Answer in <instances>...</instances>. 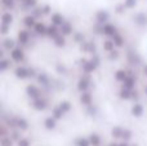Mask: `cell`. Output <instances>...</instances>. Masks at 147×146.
Here are the masks:
<instances>
[{"label":"cell","mask_w":147,"mask_h":146,"mask_svg":"<svg viewBox=\"0 0 147 146\" xmlns=\"http://www.w3.org/2000/svg\"><path fill=\"white\" fill-rule=\"evenodd\" d=\"M80 65H81V67H83V70L86 72V74H89V72H93L94 70H96V67H97V65L94 64L92 59H81L80 61Z\"/></svg>","instance_id":"1"},{"label":"cell","mask_w":147,"mask_h":146,"mask_svg":"<svg viewBox=\"0 0 147 146\" xmlns=\"http://www.w3.org/2000/svg\"><path fill=\"white\" fill-rule=\"evenodd\" d=\"M10 58L14 62H22L25 59V54L21 48H14L10 51Z\"/></svg>","instance_id":"2"},{"label":"cell","mask_w":147,"mask_h":146,"mask_svg":"<svg viewBox=\"0 0 147 146\" xmlns=\"http://www.w3.org/2000/svg\"><path fill=\"white\" fill-rule=\"evenodd\" d=\"M89 84H90V78H89V75H85V76H83L79 80L78 89L80 91V92H86V89L89 88Z\"/></svg>","instance_id":"3"},{"label":"cell","mask_w":147,"mask_h":146,"mask_svg":"<svg viewBox=\"0 0 147 146\" xmlns=\"http://www.w3.org/2000/svg\"><path fill=\"white\" fill-rule=\"evenodd\" d=\"M26 93H27V96L30 98H32V100H36V98L40 97V91H39V88L32 84L26 88Z\"/></svg>","instance_id":"4"},{"label":"cell","mask_w":147,"mask_h":146,"mask_svg":"<svg viewBox=\"0 0 147 146\" xmlns=\"http://www.w3.org/2000/svg\"><path fill=\"white\" fill-rule=\"evenodd\" d=\"M47 106H48V101L47 100H43V98H36V100H34L32 102V107L35 109V110L38 111H41V110H45Z\"/></svg>","instance_id":"5"},{"label":"cell","mask_w":147,"mask_h":146,"mask_svg":"<svg viewBox=\"0 0 147 146\" xmlns=\"http://www.w3.org/2000/svg\"><path fill=\"white\" fill-rule=\"evenodd\" d=\"M14 72H16V76L20 78V79H26V78L30 76V70L26 69V67H23V66L17 67Z\"/></svg>","instance_id":"6"},{"label":"cell","mask_w":147,"mask_h":146,"mask_svg":"<svg viewBox=\"0 0 147 146\" xmlns=\"http://www.w3.org/2000/svg\"><path fill=\"white\" fill-rule=\"evenodd\" d=\"M103 34L107 36H114L117 34V30L114 25H110V23H105L103 25Z\"/></svg>","instance_id":"7"},{"label":"cell","mask_w":147,"mask_h":146,"mask_svg":"<svg viewBox=\"0 0 147 146\" xmlns=\"http://www.w3.org/2000/svg\"><path fill=\"white\" fill-rule=\"evenodd\" d=\"M134 83H136V76H133V75H128L127 79L123 82V87L132 91L133 88H134Z\"/></svg>","instance_id":"8"},{"label":"cell","mask_w":147,"mask_h":146,"mask_svg":"<svg viewBox=\"0 0 147 146\" xmlns=\"http://www.w3.org/2000/svg\"><path fill=\"white\" fill-rule=\"evenodd\" d=\"M35 32L38 34V35H47V31H48V27H47L45 25H44V23H41V22H38L35 25Z\"/></svg>","instance_id":"9"},{"label":"cell","mask_w":147,"mask_h":146,"mask_svg":"<svg viewBox=\"0 0 147 146\" xmlns=\"http://www.w3.org/2000/svg\"><path fill=\"white\" fill-rule=\"evenodd\" d=\"M28 39H30V35H28L27 31L21 30L20 32H18V41H20L21 44H27Z\"/></svg>","instance_id":"10"},{"label":"cell","mask_w":147,"mask_h":146,"mask_svg":"<svg viewBox=\"0 0 147 146\" xmlns=\"http://www.w3.org/2000/svg\"><path fill=\"white\" fill-rule=\"evenodd\" d=\"M52 22L56 26H62L65 23V20H63V17H62V14L54 13V14H52Z\"/></svg>","instance_id":"11"},{"label":"cell","mask_w":147,"mask_h":146,"mask_svg":"<svg viewBox=\"0 0 147 146\" xmlns=\"http://www.w3.org/2000/svg\"><path fill=\"white\" fill-rule=\"evenodd\" d=\"M80 101L83 105H86L89 106L92 103V95L88 92H81V96H80Z\"/></svg>","instance_id":"12"},{"label":"cell","mask_w":147,"mask_h":146,"mask_svg":"<svg viewBox=\"0 0 147 146\" xmlns=\"http://www.w3.org/2000/svg\"><path fill=\"white\" fill-rule=\"evenodd\" d=\"M23 22H25V25L27 26V27H35L36 25V18L34 17V16H26L25 18H23Z\"/></svg>","instance_id":"13"},{"label":"cell","mask_w":147,"mask_h":146,"mask_svg":"<svg viewBox=\"0 0 147 146\" xmlns=\"http://www.w3.org/2000/svg\"><path fill=\"white\" fill-rule=\"evenodd\" d=\"M59 32H61V31H58L57 26H56V25H53V26H49V27H48V31H47V35H48L49 38L54 39L57 35H58Z\"/></svg>","instance_id":"14"},{"label":"cell","mask_w":147,"mask_h":146,"mask_svg":"<svg viewBox=\"0 0 147 146\" xmlns=\"http://www.w3.org/2000/svg\"><path fill=\"white\" fill-rule=\"evenodd\" d=\"M107 20H109V14H107L106 12H98L97 13V22H98L99 25L106 23Z\"/></svg>","instance_id":"15"},{"label":"cell","mask_w":147,"mask_h":146,"mask_svg":"<svg viewBox=\"0 0 147 146\" xmlns=\"http://www.w3.org/2000/svg\"><path fill=\"white\" fill-rule=\"evenodd\" d=\"M44 126H45L47 129H53L54 127H56V118H54V116L47 118L45 122H44Z\"/></svg>","instance_id":"16"},{"label":"cell","mask_w":147,"mask_h":146,"mask_svg":"<svg viewBox=\"0 0 147 146\" xmlns=\"http://www.w3.org/2000/svg\"><path fill=\"white\" fill-rule=\"evenodd\" d=\"M61 34H63V35H70V34L72 32V26L70 25L69 22H65L63 25L61 26Z\"/></svg>","instance_id":"17"},{"label":"cell","mask_w":147,"mask_h":146,"mask_svg":"<svg viewBox=\"0 0 147 146\" xmlns=\"http://www.w3.org/2000/svg\"><path fill=\"white\" fill-rule=\"evenodd\" d=\"M132 114L134 116H141L143 114V106L140 105V103H136L132 107Z\"/></svg>","instance_id":"18"},{"label":"cell","mask_w":147,"mask_h":146,"mask_svg":"<svg viewBox=\"0 0 147 146\" xmlns=\"http://www.w3.org/2000/svg\"><path fill=\"white\" fill-rule=\"evenodd\" d=\"M14 40L13 39H5L4 41H3V47H4V49H7V51H12V49H14Z\"/></svg>","instance_id":"19"},{"label":"cell","mask_w":147,"mask_h":146,"mask_svg":"<svg viewBox=\"0 0 147 146\" xmlns=\"http://www.w3.org/2000/svg\"><path fill=\"white\" fill-rule=\"evenodd\" d=\"M120 98H123V100H129V98H132V92H130V89L123 87L121 91H120Z\"/></svg>","instance_id":"20"},{"label":"cell","mask_w":147,"mask_h":146,"mask_svg":"<svg viewBox=\"0 0 147 146\" xmlns=\"http://www.w3.org/2000/svg\"><path fill=\"white\" fill-rule=\"evenodd\" d=\"M127 71H124V70H119V71H116V74H115V79L117 80V82H124L125 79H127Z\"/></svg>","instance_id":"21"},{"label":"cell","mask_w":147,"mask_h":146,"mask_svg":"<svg viewBox=\"0 0 147 146\" xmlns=\"http://www.w3.org/2000/svg\"><path fill=\"white\" fill-rule=\"evenodd\" d=\"M83 43V41H81ZM81 49L85 52H92V53H94V51H96V47H94L93 43H83L81 44Z\"/></svg>","instance_id":"22"},{"label":"cell","mask_w":147,"mask_h":146,"mask_svg":"<svg viewBox=\"0 0 147 146\" xmlns=\"http://www.w3.org/2000/svg\"><path fill=\"white\" fill-rule=\"evenodd\" d=\"M52 113H53V116H54L56 119H61L62 116H63L65 111L62 110L61 106H57V107H54V109H53V111H52Z\"/></svg>","instance_id":"23"},{"label":"cell","mask_w":147,"mask_h":146,"mask_svg":"<svg viewBox=\"0 0 147 146\" xmlns=\"http://www.w3.org/2000/svg\"><path fill=\"white\" fill-rule=\"evenodd\" d=\"M53 40H54V43H56L57 47H63L65 43H66V40H65V38L62 36V34H58V35H57Z\"/></svg>","instance_id":"24"},{"label":"cell","mask_w":147,"mask_h":146,"mask_svg":"<svg viewBox=\"0 0 147 146\" xmlns=\"http://www.w3.org/2000/svg\"><path fill=\"white\" fill-rule=\"evenodd\" d=\"M3 23H7V25H10L12 23V21H13V17H12V14H10L9 12H4L3 13Z\"/></svg>","instance_id":"25"},{"label":"cell","mask_w":147,"mask_h":146,"mask_svg":"<svg viewBox=\"0 0 147 146\" xmlns=\"http://www.w3.org/2000/svg\"><path fill=\"white\" fill-rule=\"evenodd\" d=\"M114 45H115L114 40H106L103 43V49L106 52H111V51H114Z\"/></svg>","instance_id":"26"},{"label":"cell","mask_w":147,"mask_h":146,"mask_svg":"<svg viewBox=\"0 0 147 146\" xmlns=\"http://www.w3.org/2000/svg\"><path fill=\"white\" fill-rule=\"evenodd\" d=\"M112 40H114V43H115L116 47H123V44H124V39H123L119 34H116V35L112 36Z\"/></svg>","instance_id":"27"},{"label":"cell","mask_w":147,"mask_h":146,"mask_svg":"<svg viewBox=\"0 0 147 146\" xmlns=\"http://www.w3.org/2000/svg\"><path fill=\"white\" fill-rule=\"evenodd\" d=\"M89 141H90V144L93 146H98L99 142H101V140H99V136L96 133H92L90 135V139H89Z\"/></svg>","instance_id":"28"},{"label":"cell","mask_w":147,"mask_h":146,"mask_svg":"<svg viewBox=\"0 0 147 146\" xmlns=\"http://www.w3.org/2000/svg\"><path fill=\"white\" fill-rule=\"evenodd\" d=\"M123 132H124V129L120 128V127H115V128H112L111 133L114 137H123Z\"/></svg>","instance_id":"29"},{"label":"cell","mask_w":147,"mask_h":146,"mask_svg":"<svg viewBox=\"0 0 147 146\" xmlns=\"http://www.w3.org/2000/svg\"><path fill=\"white\" fill-rule=\"evenodd\" d=\"M129 59H130V62H132L133 65H138L141 62L140 57H138L136 53H129Z\"/></svg>","instance_id":"30"},{"label":"cell","mask_w":147,"mask_h":146,"mask_svg":"<svg viewBox=\"0 0 147 146\" xmlns=\"http://www.w3.org/2000/svg\"><path fill=\"white\" fill-rule=\"evenodd\" d=\"M38 79H39V82H40L43 85H48L49 84V79H48V76H47L45 74H40L38 76Z\"/></svg>","instance_id":"31"},{"label":"cell","mask_w":147,"mask_h":146,"mask_svg":"<svg viewBox=\"0 0 147 146\" xmlns=\"http://www.w3.org/2000/svg\"><path fill=\"white\" fill-rule=\"evenodd\" d=\"M136 21H137L140 25H146L147 23V17L145 14H138L137 17H136Z\"/></svg>","instance_id":"32"},{"label":"cell","mask_w":147,"mask_h":146,"mask_svg":"<svg viewBox=\"0 0 147 146\" xmlns=\"http://www.w3.org/2000/svg\"><path fill=\"white\" fill-rule=\"evenodd\" d=\"M9 66H10V61H8V59L3 58L1 64H0V67H1V71H7V70L9 69Z\"/></svg>","instance_id":"33"},{"label":"cell","mask_w":147,"mask_h":146,"mask_svg":"<svg viewBox=\"0 0 147 146\" xmlns=\"http://www.w3.org/2000/svg\"><path fill=\"white\" fill-rule=\"evenodd\" d=\"M59 106L62 107V110H63L65 113H67V111L71 110V103L67 102V101H63V102H61V103H59Z\"/></svg>","instance_id":"34"},{"label":"cell","mask_w":147,"mask_h":146,"mask_svg":"<svg viewBox=\"0 0 147 146\" xmlns=\"http://www.w3.org/2000/svg\"><path fill=\"white\" fill-rule=\"evenodd\" d=\"M1 3L5 8H8V9H12V8L14 7V0H1Z\"/></svg>","instance_id":"35"},{"label":"cell","mask_w":147,"mask_h":146,"mask_svg":"<svg viewBox=\"0 0 147 146\" xmlns=\"http://www.w3.org/2000/svg\"><path fill=\"white\" fill-rule=\"evenodd\" d=\"M23 4L26 8H31L36 5V0H23Z\"/></svg>","instance_id":"36"},{"label":"cell","mask_w":147,"mask_h":146,"mask_svg":"<svg viewBox=\"0 0 147 146\" xmlns=\"http://www.w3.org/2000/svg\"><path fill=\"white\" fill-rule=\"evenodd\" d=\"M1 146H12V141H10V139L3 137L1 139Z\"/></svg>","instance_id":"37"},{"label":"cell","mask_w":147,"mask_h":146,"mask_svg":"<svg viewBox=\"0 0 147 146\" xmlns=\"http://www.w3.org/2000/svg\"><path fill=\"white\" fill-rule=\"evenodd\" d=\"M136 3H137V0H125V7L127 8H133L136 5Z\"/></svg>","instance_id":"38"},{"label":"cell","mask_w":147,"mask_h":146,"mask_svg":"<svg viewBox=\"0 0 147 146\" xmlns=\"http://www.w3.org/2000/svg\"><path fill=\"white\" fill-rule=\"evenodd\" d=\"M89 144H90V141H88L86 139H80L78 141V145L79 146H89Z\"/></svg>","instance_id":"39"},{"label":"cell","mask_w":147,"mask_h":146,"mask_svg":"<svg viewBox=\"0 0 147 146\" xmlns=\"http://www.w3.org/2000/svg\"><path fill=\"white\" fill-rule=\"evenodd\" d=\"M9 26L10 25H7V23H3L1 25V32L4 34V35L5 34H8V31H9Z\"/></svg>","instance_id":"40"},{"label":"cell","mask_w":147,"mask_h":146,"mask_svg":"<svg viewBox=\"0 0 147 146\" xmlns=\"http://www.w3.org/2000/svg\"><path fill=\"white\" fill-rule=\"evenodd\" d=\"M130 136H132V132L128 131V129H124V132H123V139L128 140V139H130Z\"/></svg>","instance_id":"41"},{"label":"cell","mask_w":147,"mask_h":146,"mask_svg":"<svg viewBox=\"0 0 147 146\" xmlns=\"http://www.w3.org/2000/svg\"><path fill=\"white\" fill-rule=\"evenodd\" d=\"M117 57H119V52L117 51H111L110 52V58L111 59H116Z\"/></svg>","instance_id":"42"},{"label":"cell","mask_w":147,"mask_h":146,"mask_svg":"<svg viewBox=\"0 0 147 146\" xmlns=\"http://www.w3.org/2000/svg\"><path fill=\"white\" fill-rule=\"evenodd\" d=\"M18 145L20 146H28L30 142H28V140H26V139H21L20 141H18Z\"/></svg>","instance_id":"43"},{"label":"cell","mask_w":147,"mask_h":146,"mask_svg":"<svg viewBox=\"0 0 147 146\" xmlns=\"http://www.w3.org/2000/svg\"><path fill=\"white\" fill-rule=\"evenodd\" d=\"M13 139L18 140V139H20V133H18V132H13Z\"/></svg>","instance_id":"44"},{"label":"cell","mask_w":147,"mask_h":146,"mask_svg":"<svg viewBox=\"0 0 147 146\" xmlns=\"http://www.w3.org/2000/svg\"><path fill=\"white\" fill-rule=\"evenodd\" d=\"M47 13H49V7H44L43 8V14H47Z\"/></svg>","instance_id":"45"},{"label":"cell","mask_w":147,"mask_h":146,"mask_svg":"<svg viewBox=\"0 0 147 146\" xmlns=\"http://www.w3.org/2000/svg\"><path fill=\"white\" fill-rule=\"evenodd\" d=\"M132 98H138V92H137V91L132 92Z\"/></svg>","instance_id":"46"},{"label":"cell","mask_w":147,"mask_h":146,"mask_svg":"<svg viewBox=\"0 0 147 146\" xmlns=\"http://www.w3.org/2000/svg\"><path fill=\"white\" fill-rule=\"evenodd\" d=\"M143 74L147 75V65H145V67H143Z\"/></svg>","instance_id":"47"},{"label":"cell","mask_w":147,"mask_h":146,"mask_svg":"<svg viewBox=\"0 0 147 146\" xmlns=\"http://www.w3.org/2000/svg\"><path fill=\"white\" fill-rule=\"evenodd\" d=\"M110 146H119V145H117V144H111Z\"/></svg>","instance_id":"48"},{"label":"cell","mask_w":147,"mask_h":146,"mask_svg":"<svg viewBox=\"0 0 147 146\" xmlns=\"http://www.w3.org/2000/svg\"><path fill=\"white\" fill-rule=\"evenodd\" d=\"M119 146H128V145H127V144H120Z\"/></svg>","instance_id":"49"},{"label":"cell","mask_w":147,"mask_h":146,"mask_svg":"<svg viewBox=\"0 0 147 146\" xmlns=\"http://www.w3.org/2000/svg\"><path fill=\"white\" fill-rule=\"evenodd\" d=\"M145 92H146V95H147V85L145 87Z\"/></svg>","instance_id":"50"},{"label":"cell","mask_w":147,"mask_h":146,"mask_svg":"<svg viewBox=\"0 0 147 146\" xmlns=\"http://www.w3.org/2000/svg\"><path fill=\"white\" fill-rule=\"evenodd\" d=\"M17 1H23V0H17Z\"/></svg>","instance_id":"51"}]
</instances>
